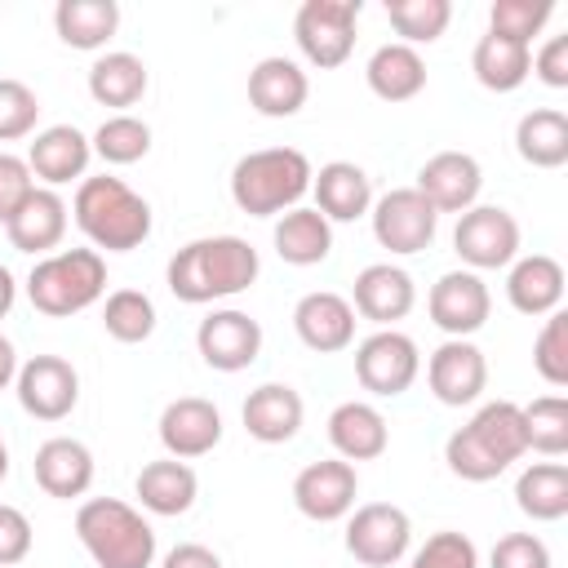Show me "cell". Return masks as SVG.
I'll list each match as a JSON object with an SVG mask.
<instances>
[{
    "label": "cell",
    "instance_id": "obj_36",
    "mask_svg": "<svg viewBox=\"0 0 568 568\" xmlns=\"http://www.w3.org/2000/svg\"><path fill=\"white\" fill-rule=\"evenodd\" d=\"M515 506L537 519V524H555L568 515V466L564 462H532L519 470L515 479Z\"/></svg>",
    "mask_w": 568,
    "mask_h": 568
},
{
    "label": "cell",
    "instance_id": "obj_18",
    "mask_svg": "<svg viewBox=\"0 0 568 568\" xmlns=\"http://www.w3.org/2000/svg\"><path fill=\"white\" fill-rule=\"evenodd\" d=\"M417 191L435 213H466L479 204L484 169L466 151H439L417 169Z\"/></svg>",
    "mask_w": 568,
    "mask_h": 568
},
{
    "label": "cell",
    "instance_id": "obj_19",
    "mask_svg": "<svg viewBox=\"0 0 568 568\" xmlns=\"http://www.w3.org/2000/svg\"><path fill=\"white\" fill-rule=\"evenodd\" d=\"M346 302L355 306V315L373 320L377 328H395V320H404V315L413 311L417 284H413V275H408L404 266H395V262H373V266H364V271L355 275V288H351Z\"/></svg>",
    "mask_w": 568,
    "mask_h": 568
},
{
    "label": "cell",
    "instance_id": "obj_48",
    "mask_svg": "<svg viewBox=\"0 0 568 568\" xmlns=\"http://www.w3.org/2000/svg\"><path fill=\"white\" fill-rule=\"evenodd\" d=\"M532 75L546 89H568V36H550L537 53H532Z\"/></svg>",
    "mask_w": 568,
    "mask_h": 568
},
{
    "label": "cell",
    "instance_id": "obj_29",
    "mask_svg": "<svg viewBox=\"0 0 568 568\" xmlns=\"http://www.w3.org/2000/svg\"><path fill=\"white\" fill-rule=\"evenodd\" d=\"M133 493L142 501V510L151 515H186L200 497V479L191 470V462H178V457H160V462H146L133 479Z\"/></svg>",
    "mask_w": 568,
    "mask_h": 568
},
{
    "label": "cell",
    "instance_id": "obj_11",
    "mask_svg": "<svg viewBox=\"0 0 568 568\" xmlns=\"http://www.w3.org/2000/svg\"><path fill=\"white\" fill-rule=\"evenodd\" d=\"M368 217H373L377 244L390 248V253H399V257L430 248V240L439 231V213L426 204V195L417 186H395V191L377 195L373 209H368Z\"/></svg>",
    "mask_w": 568,
    "mask_h": 568
},
{
    "label": "cell",
    "instance_id": "obj_16",
    "mask_svg": "<svg viewBox=\"0 0 568 568\" xmlns=\"http://www.w3.org/2000/svg\"><path fill=\"white\" fill-rule=\"evenodd\" d=\"M355 493H359V475L351 462L342 457H324V462H311L297 470L293 479V506L315 519V524H333V519H346L355 510Z\"/></svg>",
    "mask_w": 568,
    "mask_h": 568
},
{
    "label": "cell",
    "instance_id": "obj_33",
    "mask_svg": "<svg viewBox=\"0 0 568 568\" xmlns=\"http://www.w3.org/2000/svg\"><path fill=\"white\" fill-rule=\"evenodd\" d=\"M271 240H275V253H280L288 266H315V262H324V257L333 253V222H328L320 209L297 204V209L280 213Z\"/></svg>",
    "mask_w": 568,
    "mask_h": 568
},
{
    "label": "cell",
    "instance_id": "obj_41",
    "mask_svg": "<svg viewBox=\"0 0 568 568\" xmlns=\"http://www.w3.org/2000/svg\"><path fill=\"white\" fill-rule=\"evenodd\" d=\"M550 13H555L550 0H493L488 4V31L519 40V44H532V36H541Z\"/></svg>",
    "mask_w": 568,
    "mask_h": 568
},
{
    "label": "cell",
    "instance_id": "obj_14",
    "mask_svg": "<svg viewBox=\"0 0 568 568\" xmlns=\"http://www.w3.org/2000/svg\"><path fill=\"white\" fill-rule=\"evenodd\" d=\"M195 351L217 373H240L262 355V324L240 306H217L195 328Z\"/></svg>",
    "mask_w": 568,
    "mask_h": 568
},
{
    "label": "cell",
    "instance_id": "obj_42",
    "mask_svg": "<svg viewBox=\"0 0 568 568\" xmlns=\"http://www.w3.org/2000/svg\"><path fill=\"white\" fill-rule=\"evenodd\" d=\"M532 368L541 373V382L550 386H568V315L550 311L537 342H532Z\"/></svg>",
    "mask_w": 568,
    "mask_h": 568
},
{
    "label": "cell",
    "instance_id": "obj_28",
    "mask_svg": "<svg viewBox=\"0 0 568 568\" xmlns=\"http://www.w3.org/2000/svg\"><path fill=\"white\" fill-rule=\"evenodd\" d=\"M311 191H315V209L328 222H355V217H364L373 209V182L351 160L320 164V173L311 178Z\"/></svg>",
    "mask_w": 568,
    "mask_h": 568
},
{
    "label": "cell",
    "instance_id": "obj_23",
    "mask_svg": "<svg viewBox=\"0 0 568 568\" xmlns=\"http://www.w3.org/2000/svg\"><path fill=\"white\" fill-rule=\"evenodd\" d=\"M67 217H71L67 200H62L53 186H36V191L22 200V209L4 222V231H9V244H13L18 253L49 257V248H58L62 235H67Z\"/></svg>",
    "mask_w": 568,
    "mask_h": 568
},
{
    "label": "cell",
    "instance_id": "obj_20",
    "mask_svg": "<svg viewBox=\"0 0 568 568\" xmlns=\"http://www.w3.org/2000/svg\"><path fill=\"white\" fill-rule=\"evenodd\" d=\"M293 328H297L306 351L337 355V351H346L355 342V306L342 293H333V288H315V293L297 297Z\"/></svg>",
    "mask_w": 568,
    "mask_h": 568
},
{
    "label": "cell",
    "instance_id": "obj_38",
    "mask_svg": "<svg viewBox=\"0 0 568 568\" xmlns=\"http://www.w3.org/2000/svg\"><path fill=\"white\" fill-rule=\"evenodd\" d=\"M386 18L399 36V44H435L448 22H453V4L448 0H386Z\"/></svg>",
    "mask_w": 568,
    "mask_h": 568
},
{
    "label": "cell",
    "instance_id": "obj_39",
    "mask_svg": "<svg viewBox=\"0 0 568 568\" xmlns=\"http://www.w3.org/2000/svg\"><path fill=\"white\" fill-rule=\"evenodd\" d=\"M519 413H524V435L532 453L550 462L568 453V399L564 395H537L532 404H519Z\"/></svg>",
    "mask_w": 568,
    "mask_h": 568
},
{
    "label": "cell",
    "instance_id": "obj_32",
    "mask_svg": "<svg viewBox=\"0 0 568 568\" xmlns=\"http://www.w3.org/2000/svg\"><path fill=\"white\" fill-rule=\"evenodd\" d=\"M470 71L484 89L493 93H515L528 75H532V44H519V40H506V36H493L484 31L475 40V53H470Z\"/></svg>",
    "mask_w": 568,
    "mask_h": 568
},
{
    "label": "cell",
    "instance_id": "obj_12",
    "mask_svg": "<svg viewBox=\"0 0 568 568\" xmlns=\"http://www.w3.org/2000/svg\"><path fill=\"white\" fill-rule=\"evenodd\" d=\"M426 311H430V324L448 337H470L488 324L493 315V293L484 284V275L475 271H444L430 293H426Z\"/></svg>",
    "mask_w": 568,
    "mask_h": 568
},
{
    "label": "cell",
    "instance_id": "obj_2",
    "mask_svg": "<svg viewBox=\"0 0 568 568\" xmlns=\"http://www.w3.org/2000/svg\"><path fill=\"white\" fill-rule=\"evenodd\" d=\"M524 453H528V435H524V413L515 399H493V404L475 408V417L466 426H457L444 444L448 470L466 484L497 479Z\"/></svg>",
    "mask_w": 568,
    "mask_h": 568
},
{
    "label": "cell",
    "instance_id": "obj_24",
    "mask_svg": "<svg viewBox=\"0 0 568 568\" xmlns=\"http://www.w3.org/2000/svg\"><path fill=\"white\" fill-rule=\"evenodd\" d=\"M240 417H244V430L257 444H288L302 430L306 404L288 382H262L257 390H248Z\"/></svg>",
    "mask_w": 568,
    "mask_h": 568
},
{
    "label": "cell",
    "instance_id": "obj_1",
    "mask_svg": "<svg viewBox=\"0 0 568 568\" xmlns=\"http://www.w3.org/2000/svg\"><path fill=\"white\" fill-rule=\"evenodd\" d=\"M262 271V257L248 240L240 235H204L182 244L169 266H164V284L178 302L186 306H209L222 297L244 293Z\"/></svg>",
    "mask_w": 568,
    "mask_h": 568
},
{
    "label": "cell",
    "instance_id": "obj_47",
    "mask_svg": "<svg viewBox=\"0 0 568 568\" xmlns=\"http://www.w3.org/2000/svg\"><path fill=\"white\" fill-rule=\"evenodd\" d=\"M31 541H36V532H31V519H27L18 506L0 501V568H13V564H22V559L31 555Z\"/></svg>",
    "mask_w": 568,
    "mask_h": 568
},
{
    "label": "cell",
    "instance_id": "obj_50",
    "mask_svg": "<svg viewBox=\"0 0 568 568\" xmlns=\"http://www.w3.org/2000/svg\"><path fill=\"white\" fill-rule=\"evenodd\" d=\"M18 382V351H13V342L0 333V390H9Z\"/></svg>",
    "mask_w": 568,
    "mask_h": 568
},
{
    "label": "cell",
    "instance_id": "obj_51",
    "mask_svg": "<svg viewBox=\"0 0 568 568\" xmlns=\"http://www.w3.org/2000/svg\"><path fill=\"white\" fill-rule=\"evenodd\" d=\"M13 302H18V280H13V271L0 262V320L13 311Z\"/></svg>",
    "mask_w": 568,
    "mask_h": 568
},
{
    "label": "cell",
    "instance_id": "obj_44",
    "mask_svg": "<svg viewBox=\"0 0 568 568\" xmlns=\"http://www.w3.org/2000/svg\"><path fill=\"white\" fill-rule=\"evenodd\" d=\"M408 568H479V550L466 532L444 528V532H430L426 546H417Z\"/></svg>",
    "mask_w": 568,
    "mask_h": 568
},
{
    "label": "cell",
    "instance_id": "obj_7",
    "mask_svg": "<svg viewBox=\"0 0 568 568\" xmlns=\"http://www.w3.org/2000/svg\"><path fill=\"white\" fill-rule=\"evenodd\" d=\"M355 22H359V0H306L293 18V40L311 67L333 71L355 49Z\"/></svg>",
    "mask_w": 568,
    "mask_h": 568
},
{
    "label": "cell",
    "instance_id": "obj_17",
    "mask_svg": "<svg viewBox=\"0 0 568 568\" xmlns=\"http://www.w3.org/2000/svg\"><path fill=\"white\" fill-rule=\"evenodd\" d=\"M160 444L178 462H195L222 444V413L204 395H178L160 413Z\"/></svg>",
    "mask_w": 568,
    "mask_h": 568
},
{
    "label": "cell",
    "instance_id": "obj_8",
    "mask_svg": "<svg viewBox=\"0 0 568 568\" xmlns=\"http://www.w3.org/2000/svg\"><path fill=\"white\" fill-rule=\"evenodd\" d=\"M453 248L466 262V271H501L519 257V222L501 204H475L457 213L453 226Z\"/></svg>",
    "mask_w": 568,
    "mask_h": 568
},
{
    "label": "cell",
    "instance_id": "obj_31",
    "mask_svg": "<svg viewBox=\"0 0 568 568\" xmlns=\"http://www.w3.org/2000/svg\"><path fill=\"white\" fill-rule=\"evenodd\" d=\"M151 75H146V62L138 53H102L93 67H89V98L98 106H111L115 115H124V106H138L142 93H146Z\"/></svg>",
    "mask_w": 568,
    "mask_h": 568
},
{
    "label": "cell",
    "instance_id": "obj_13",
    "mask_svg": "<svg viewBox=\"0 0 568 568\" xmlns=\"http://www.w3.org/2000/svg\"><path fill=\"white\" fill-rule=\"evenodd\" d=\"M13 390L22 413H31L36 422H62L80 404V373L62 355H31L27 364H18Z\"/></svg>",
    "mask_w": 568,
    "mask_h": 568
},
{
    "label": "cell",
    "instance_id": "obj_27",
    "mask_svg": "<svg viewBox=\"0 0 568 568\" xmlns=\"http://www.w3.org/2000/svg\"><path fill=\"white\" fill-rule=\"evenodd\" d=\"M506 302L519 315H550L564 302V266L550 253H528L515 257L506 271Z\"/></svg>",
    "mask_w": 568,
    "mask_h": 568
},
{
    "label": "cell",
    "instance_id": "obj_3",
    "mask_svg": "<svg viewBox=\"0 0 568 568\" xmlns=\"http://www.w3.org/2000/svg\"><path fill=\"white\" fill-rule=\"evenodd\" d=\"M71 217L98 253L102 248L106 253H129L151 235V204L124 178H111V173L84 178L75 186Z\"/></svg>",
    "mask_w": 568,
    "mask_h": 568
},
{
    "label": "cell",
    "instance_id": "obj_5",
    "mask_svg": "<svg viewBox=\"0 0 568 568\" xmlns=\"http://www.w3.org/2000/svg\"><path fill=\"white\" fill-rule=\"evenodd\" d=\"M75 537L98 568H151L155 564L151 519L120 497H89L75 510Z\"/></svg>",
    "mask_w": 568,
    "mask_h": 568
},
{
    "label": "cell",
    "instance_id": "obj_34",
    "mask_svg": "<svg viewBox=\"0 0 568 568\" xmlns=\"http://www.w3.org/2000/svg\"><path fill=\"white\" fill-rule=\"evenodd\" d=\"M515 151L532 169H564L568 164V115L559 106H537L515 124Z\"/></svg>",
    "mask_w": 568,
    "mask_h": 568
},
{
    "label": "cell",
    "instance_id": "obj_43",
    "mask_svg": "<svg viewBox=\"0 0 568 568\" xmlns=\"http://www.w3.org/2000/svg\"><path fill=\"white\" fill-rule=\"evenodd\" d=\"M36 120H40V98H36V89L22 84V80L0 75V142L31 138V133H36Z\"/></svg>",
    "mask_w": 568,
    "mask_h": 568
},
{
    "label": "cell",
    "instance_id": "obj_25",
    "mask_svg": "<svg viewBox=\"0 0 568 568\" xmlns=\"http://www.w3.org/2000/svg\"><path fill=\"white\" fill-rule=\"evenodd\" d=\"M31 470H36V484L49 497L71 501V497H84L89 484H93V453H89V444H80L71 435H53L36 448Z\"/></svg>",
    "mask_w": 568,
    "mask_h": 568
},
{
    "label": "cell",
    "instance_id": "obj_30",
    "mask_svg": "<svg viewBox=\"0 0 568 568\" xmlns=\"http://www.w3.org/2000/svg\"><path fill=\"white\" fill-rule=\"evenodd\" d=\"M364 80L382 102H413L426 89V62L413 44L390 40V44L373 49V58L364 67Z\"/></svg>",
    "mask_w": 568,
    "mask_h": 568
},
{
    "label": "cell",
    "instance_id": "obj_9",
    "mask_svg": "<svg viewBox=\"0 0 568 568\" xmlns=\"http://www.w3.org/2000/svg\"><path fill=\"white\" fill-rule=\"evenodd\" d=\"M413 546V519L395 501H364L346 515V555L364 568H390Z\"/></svg>",
    "mask_w": 568,
    "mask_h": 568
},
{
    "label": "cell",
    "instance_id": "obj_21",
    "mask_svg": "<svg viewBox=\"0 0 568 568\" xmlns=\"http://www.w3.org/2000/svg\"><path fill=\"white\" fill-rule=\"evenodd\" d=\"M93 160V142L75 129V124H49L31 138L27 146V169L31 178H40L44 186H67V182H84V169Z\"/></svg>",
    "mask_w": 568,
    "mask_h": 568
},
{
    "label": "cell",
    "instance_id": "obj_6",
    "mask_svg": "<svg viewBox=\"0 0 568 568\" xmlns=\"http://www.w3.org/2000/svg\"><path fill=\"white\" fill-rule=\"evenodd\" d=\"M102 293H106V257L98 248H62V253H49L27 275V297L49 320L80 315Z\"/></svg>",
    "mask_w": 568,
    "mask_h": 568
},
{
    "label": "cell",
    "instance_id": "obj_49",
    "mask_svg": "<svg viewBox=\"0 0 568 568\" xmlns=\"http://www.w3.org/2000/svg\"><path fill=\"white\" fill-rule=\"evenodd\" d=\"M160 568H222V559H217V550H209V546H200V541H178V546L160 559Z\"/></svg>",
    "mask_w": 568,
    "mask_h": 568
},
{
    "label": "cell",
    "instance_id": "obj_10",
    "mask_svg": "<svg viewBox=\"0 0 568 568\" xmlns=\"http://www.w3.org/2000/svg\"><path fill=\"white\" fill-rule=\"evenodd\" d=\"M417 373H422V351L399 328H377L355 346V377L364 390L382 399L404 395L417 382Z\"/></svg>",
    "mask_w": 568,
    "mask_h": 568
},
{
    "label": "cell",
    "instance_id": "obj_46",
    "mask_svg": "<svg viewBox=\"0 0 568 568\" xmlns=\"http://www.w3.org/2000/svg\"><path fill=\"white\" fill-rule=\"evenodd\" d=\"M31 191H36V178H31L27 160L13 151H0V226L22 209V200Z\"/></svg>",
    "mask_w": 568,
    "mask_h": 568
},
{
    "label": "cell",
    "instance_id": "obj_26",
    "mask_svg": "<svg viewBox=\"0 0 568 568\" xmlns=\"http://www.w3.org/2000/svg\"><path fill=\"white\" fill-rule=\"evenodd\" d=\"M328 444L337 448L342 462H373L386 453L390 444V426L386 417L368 404V399H346L328 413Z\"/></svg>",
    "mask_w": 568,
    "mask_h": 568
},
{
    "label": "cell",
    "instance_id": "obj_45",
    "mask_svg": "<svg viewBox=\"0 0 568 568\" xmlns=\"http://www.w3.org/2000/svg\"><path fill=\"white\" fill-rule=\"evenodd\" d=\"M488 568H550V546L537 532H506L488 550Z\"/></svg>",
    "mask_w": 568,
    "mask_h": 568
},
{
    "label": "cell",
    "instance_id": "obj_4",
    "mask_svg": "<svg viewBox=\"0 0 568 568\" xmlns=\"http://www.w3.org/2000/svg\"><path fill=\"white\" fill-rule=\"evenodd\" d=\"M311 160L297 146H262L235 160L231 169V200L248 217H280L302 204L311 191Z\"/></svg>",
    "mask_w": 568,
    "mask_h": 568
},
{
    "label": "cell",
    "instance_id": "obj_35",
    "mask_svg": "<svg viewBox=\"0 0 568 568\" xmlns=\"http://www.w3.org/2000/svg\"><path fill=\"white\" fill-rule=\"evenodd\" d=\"M53 31L71 49H102L120 31V4L115 0H58Z\"/></svg>",
    "mask_w": 568,
    "mask_h": 568
},
{
    "label": "cell",
    "instance_id": "obj_40",
    "mask_svg": "<svg viewBox=\"0 0 568 568\" xmlns=\"http://www.w3.org/2000/svg\"><path fill=\"white\" fill-rule=\"evenodd\" d=\"M93 155H102L106 164H138L146 151H151V124L138 120V115H106L98 129H93Z\"/></svg>",
    "mask_w": 568,
    "mask_h": 568
},
{
    "label": "cell",
    "instance_id": "obj_22",
    "mask_svg": "<svg viewBox=\"0 0 568 568\" xmlns=\"http://www.w3.org/2000/svg\"><path fill=\"white\" fill-rule=\"evenodd\" d=\"M306 98H311V80L293 58L271 53L248 71V106L257 115H266V120L297 115L306 106Z\"/></svg>",
    "mask_w": 568,
    "mask_h": 568
},
{
    "label": "cell",
    "instance_id": "obj_15",
    "mask_svg": "<svg viewBox=\"0 0 568 568\" xmlns=\"http://www.w3.org/2000/svg\"><path fill=\"white\" fill-rule=\"evenodd\" d=\"M426 386L439 404L448 408H466L484 395L488 386V359L470 337H448L430 351L426 359Z\"/></svg>",
    "mask_w": 568,
    "mask_h": 568
},
{
    "label": "cell",
    "instance_id": "obj_52",
    "mask_svg": "<svg viewBox=\"0 0 568 568\" xmlns=\"http://www.w3.org/2000/svg\"><path fill=\"white\" fill-rule=\"evenodd\" d=\"M4 475H9V448H4V435H0V484H4Z\"/></svg>",
    "mask_w": 568,
    "mask_h": 568
},
{
    "label": "cell",
    "instance_id": "obj_37",
    "mask_svg": "<svg viewBox=\"0 0 568 568\" xmlns=\"http://www.w3.org/2000/svg\"><path fill=\"white\" fill-rule=\"evenodd\" d=\"M102 328H106V337L138 346L155 333V302L142 288H115L102 302Z\"/></svg>",
    "mask_w": 568,
    "mask_h": 568
}]
</instances>
